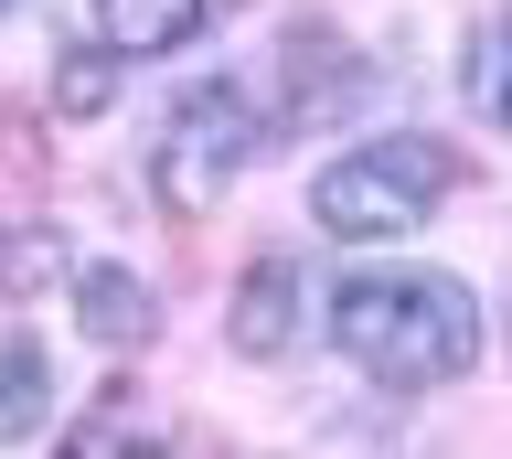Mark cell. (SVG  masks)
Listing matches in <instances>:
<instances>
[{
	"mask_svg": "<svg viewBox=\"0 0 512 459\" xmlns=\"http://www.w3.org/2000/svg\"><path fill=\"white\" fill-rule=\"evenodd\" d=\"M331 342H342L352 374L416 395L480 363V299L448 267H374V278L331 289Z\"/></svg>",
	"mask_w": 512,
	"mask_h": 459,
	"instance_id": "1",
	"label": "cell"
},
{
	"mask_svg": "<svg viewBox=\"0 0 512 459\" xmlns=\"http://www.w3.org/2000/svg\"><path fill=\"white\" fill-rule=\"evenodd\" d=\"M448 193H459V150L395 129V139H363V150H342V161H320L310 214L331 235H352V246H395V235H416Z\"/></svg>",
	"mask_w": 512,
	"mask_h": 459,
	"instance_id": "2",
	"label": "cell"
},
{
	"mask_svg": "<svg viewBox=\"0 0 512 459\" xmlns=\"http://www.w3.org/2000/svg\"><path fill=\"white\" fill-rule=\"evenodd\" d=\"M256 150H267V118H256V97L235 86V75H203V86H182V97L160 107L150 182H160V203H171V214H214Z\"/></svg>",
	"mask_w": 512,
	"mask_h": 459,
	"instance_id": "3",
	"label": "cell"
},
{
	"mask_svg": "<svg viewBox=\"0 0 512 459\" xmlns=\"http://www.w3.org/2000/svg\"><path fill=\"white\" fill-rule=\"evenodd\" d=\"M299 257H256L246 278H235V310H224V342L235 353H288L299 342Z\"/></svg>",
	"mask_w": 512,
	"mask_h": 459,
	"instance_id": "4",
	"label": "cell"
},
{
	"mask_svg": "<svg viewBox=\"0 0 512 459\" xmlns=\"http://www.w3.org/2000/svg\"><path fill=\"white\" fill-rule=\"evenodd\" d=\"M75 321H86L96 353H139L160 331V299H150L139 267H86V278H75Z\"/></svg>",
	"mask_w": 512,
	"mask_h": 459,
	"instance_id": "5",
	"label": "cell"
},
{
	"mask_svg": "<svg viewBox=\"0 0 512 459\" xmlns=\"http://www.w3.org/2000/svg\"><path fill=\"white\" fill-rule=\"evenodd\" d=\"M86 33L118 54V65H139V54H182L192 33H203V0H86Z\"/></svg>",
	"mask_w": 512,
	"mask_h": 459,
	"instance_id": "6",
	"label": "cell"
},
{
	"mask_svg": "<svg viewBox=\"0 0 512 459\" xmlns=\"http://www.w3.org/2000/svg\"><path fill=\"white\" fill-rule=\"evenodd\" d=\"M43 417H54V363H43L32 331H0V449L43 438Z\"/></svg>",
	"mask_w": 512,
	"mask_h": 459,
	"instance_id": "7",
	"label": "cell"
},
{
	"mask_svg": "<svg viewBox=\"0 0 512 459\" xmlns=\"http://www.w3.org/2000/svg\"><path fill=\"white\" fill-rule=\"evenodd\" d=\"M470 107L512 139V11H491V22H480V43H470Z\"/></svg>",
	"mask_w": 512,
	"mask_h": 459,
	"instance_id": "8",
	"label": "cell"
},
{
	"mask_svg": "<svg viewBox=\"0 0 512 459\" xmlns=\"http://www.w3.org/2000/svg\"><path fill=\"white\" fill-rule=\"evenodd\" d=\"M54 97L64 107H107V54H75V65L54 75Z\"/></svg>",
	"mask_w": 512,
	"mask_h": 459,
	"instance_id": "9",
	"label": "cell"
},
{
	"mask_svg": "<svg viewBox=\"0 0 512 459\" xmlns=\"http://www.w3.org/2000/svg\"><path fill=\"white\" fill-rule=\"evenodd\" d=\"M0 11H11V0H0Z\"/></svg>",
	"mask_w": 512,
	"mask_h": 459,
	"instance_id": "10",
	"label": "cell"
}]
</instances>
